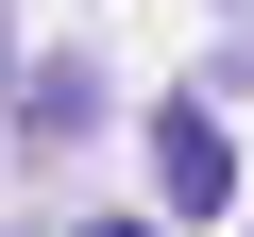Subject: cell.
I'll return each instance as SVG.
<instances>
[{
	"label": "cell",
	"instance_id": "cell-1",
	"mask_svg": "<svg viewBox=\"0 0 254 237\" xmlns=\"http://www.w3.org/2000/svg\"><path fill=\"white\" fill-rule=\"evenodd\" d=\"M220 186H237V153H220V118H203V102H170V118H153V203H170V237H187V220H203Z\"/></svg>",
	"mask_w": 254,
	"mask_h": 237
},
{
	"label": "cell",
	"instance_id": "cell-3",
	"mask_svg": "<svg viewBox=\"0 0 254 237\" xmlns=\"http://www.w3.org/2000/svg\"><path fill=\"white\" fill-rule=\"evenodd\" d=\"M0 102H17V68H0Z\"/></svg>",
	"mask_w": 254,
	"mask_h": 237
},
{
	"label": "cell",
	"instance_id": "cell-2",
	"mask_svg": "<svg viewBox=\"0 0 254 237\" xmlns=\"http://www.w3.org/2000/svg\"><path fill=\"white\" fill-rule=\"evenodd\" d=\"M68 237H170V220H68Z\"/></svg>",
	"mask_w": 254,
	"mask_h": 237
}]
</instances>
